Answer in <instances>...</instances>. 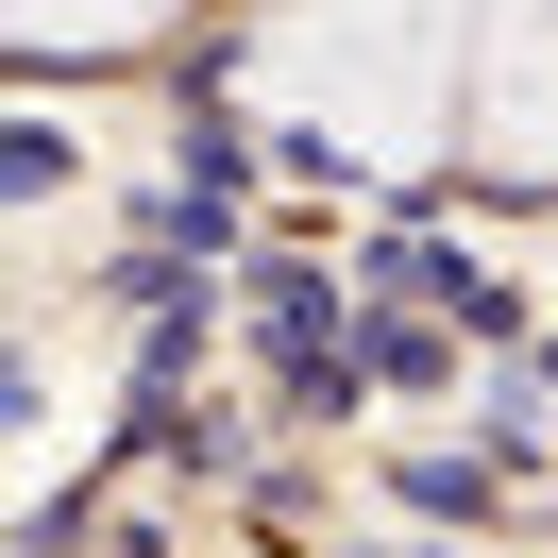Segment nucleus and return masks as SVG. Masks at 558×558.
Wrapping results in <instances>:
<instances>
[{"instance_id":"obj_1","label":"nucleus","mask_w":558,"mask_h":558,"mask_svg":"<svg viewBox=\"0 0 558 558\" xmlns=\"http://www.w3.org/2000/svg\"><path fill=\"white\" fill-rule=\"evenodd\" d=\"M474 17L490 0H305L271 35V85L355 153H423L440 102H474Z\"/></svg>"},{"instance_id":"obj_2","label":"nucleus","mask_w":558,"mask_h":558,"mask_svg":"<svg viewBox=\"0 0 558 558\" xmlns=\"http://www.w3.org/2000/svg\"><path fill=\"white\" fill-rule=\"evenodd\" d=\"M474 136L508 170H558V0H490L474 17Z\"/></svg>"},{"instance_id":"obj_3","label":"nucleus","mask_w":558,"mask_h":558,"mask_svg":"<svg viewBox=\"0 0 558 558\" xmlns=\"http://www.w3.org/2000/svg\"><path fill=\"white\" fill-rule=\"evenodd\" d=\"M153 17H170V0H17V35H35V51H136Z\"/></svg>"}]
</instances>
